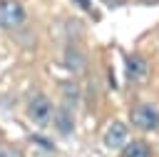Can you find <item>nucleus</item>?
<instances>
[{
  "instance_id": "2",
  "label": "nucleus",
  "mask_w": 159,
  "mask_h": 157,
  "mask_svg": "<svg viewBox=\"0 0 159 157\" xmlns=\"http://www.w3.org/2000/svg\"><path fill=\"white\" fill-rule=\"evenodd\" d=\"M27 117L35 122V125H47L52 120V102L47 95L37 92L27 100Z\"/></svg>"
},
{
  "instance_id": "3",
  "label": "nucleus",
  "mask_w": 159,
  "mask_h": 157,
  "mask_svg": "<svg viewBox=\"0 0 159 157\" xmlns=\"http://www.w3.org/2000/svg\"><path fill=\"white\" fill-rule=\"evenodd\" d=\"M129 120L139 130H157L159 127V110L152 105H134L129 112Z\"/></svg>"
},
{
  "instance_id": "7",
  "label": "nucleus",
  "mask_w": 159,
  "mask_h": 157,
  "mask_svg": "<svg viewBox=\"0 0 159 157\" xmlns=\"http://www.w3.org/2000/svg\"><path fill=\"white\" fill-rule=\"evenodd\" d=\"M65 65H67L70 70H82V67H84V55H82L80 50H75V47H67V52H65Z\"/></svg>"
},
{
  "instance_id": "1",
  "label": "nucleus",
  "mask_w": 159,
  "mask_h": 157,
  "mask_svg": "<svg viewBox=\"0 0 159 157\" xmlns=\"http://www.w3.org/2000/svg\"><path fill=\"white\" fill-rule=\"evenodd\" d=\"M25 22V7L17 0H0V27L15 30Z\"/></svg>"
},
{
  "instance_id": "9",
  "label": "nucleus",
  "mask_w": 159,
  "mask_h": 157,
  "mask_svg": "<svg viewBox=\"0 0 159 157\" xmlns=\"http://www.w3.org/2000/svg\"><path fill=\"white\" fill-rule=\"evenodd\" d=\"M0 157H22L15 147H7V145H0Z\"/></svg>"
},
{
  "instance_id": "10",
  "label": "nucleus",
  "mask_w": 159,
  "mask_h": 157,
  "mask_svg": "<svg viewBox=\"0 0 159 157\" xmlns=\"http://www.w3.org/2000/svg\"><path fill=\"white\" fill-rule=\"evenodd\" d=\"M75 2H77V5H82L84 10H89V0H75Z\"/></svg>"
},
{
  "instance_id": "5",
  "label": "nucleus",
  "mask_w": 159,
  "mask_h": 157,
  "mask_svg": "<svg viewBox=\"0 0 159 157\" xmlns=\"http://www.w3.org/2000/svg\"><path fill=\"white\" fill-rule=\"evenodd\" d=\"M124 70H127V77H129V80H142V77L147 75V62H144V57H139V55H129V57L124 60Z\"/></svg>"
},
{
  "instance_id": "8",
  "label": "nucleus",
  "mask_w": 159,
  "mask_h": 157,
  "mask_svg": "<svg viewBox=\"0 0 159 157\" xmlns=\"http://www.w3.org/2000/svg\"><path fill=\"white\" fill-rule=\"evenodd\" d=\"M55 127H57V132H62V135H70L72 132V117H70V112L67 110H60L57 112V120H55Z\"/></svg>"
},
{
  "instance_id": "6",
  "label": "nucleus",
  "mask_w": 159,
  "mask_h": 157,
  "mask_svg": "<svg viewBox=\"0 0 159 157\" xmlns=\"http://www.w3.org/2000/svg\"><path fill=\"white\" fill-rule=\"evenodd\" d=\"M122 157H152V152L144 142H129V145H124Z\"/></svg>"
},
{
  "instance_id": "4",
  "label": "nucleus",
  "mask_w": 159,
  "mask_h": 157,
  "mask_svg": "<svg viewBox=\"0 0 159 157\" xmlns=\"http://www.w3.org/2000/svg\"><path fill=\"white\" fill-rule=\"evenodd\" d=\"M104 145L109 150H122L127 145V125L124 122H112L107 130H104Z\"/></svg>"
}]
</instances>
